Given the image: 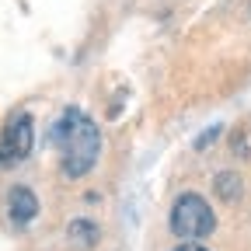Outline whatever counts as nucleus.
<instances>
[{
	"label": "nucleus",
	"instance_id": "nucleus-1",
	"mask_svg": "<svg viewBox=\"0 0 251 251\" xmlns=\"http://www.w3.org/2000/svg\"><path fill=\"white\" fill-rule=\"evenodd\" d=\"M52 143L59 147V164L67 178H84L101 153V133L80 108H67L52 126Z\"/></svg>",
	"mask_w": 251,
	"mask_h": 251
},
{
	"label": "nucleus",
	"instance_id": "nucleus-2",
	"mask_svg": "<svg viewBox=\"0 0 251 251\" xmlns=\"http://www.w3.org/2000/svg\"><path fill=\"white\" fill-rule=\"evenodd\" d=\"M171 230L181 237V241H202L216 230V216L209 209V202L196 192H185L175 199L171 206Z\"/></svg>",
	"mask_w": 251,
	"mask_h": 251
},
{
	"label": "nucleus",
	"instance_id": "nucleus-3",
	"mask_svg": "<svg viewBox=\"0 0 251 251\" xmlns=\"http://www.w3.org/2000/svg\"><path fill=\"white\" fill-rule=\"evenodd\" d=\"M31 143H35V122L28 112H14L0 129V168H18L31 153Z\"/></svg>",
	"mask_w": 251,
	"mask_h": 251
},
{
	"label": "nucleus",
	"instance_id": "nucleus-4",
	"mask_svg": "<svg viewBox=\"0 0 251 251\" xmlns=\"http://www.w3.org/2000/svg\"><path fill=\"white\" fill-rule=\"evenodd\" d=\"M7 213H11V224L14 227H28L31 220L39 216V199L28 185H14L7 192Z\"/></svg>",
	"mask_w": 251,
	"mask_h": 251
},
{
	"label": "nucleus",
	"instance_id": "nucleus-5",
	"mask_svg": "<svg viewBox=\"0 0 251 251\" xmlns=\"http://www.w3.org/2000/svg\"><path fill=\"white\" fill-rule=\"evenodd\" d=\"M67 237L77 244V248H94L98 244V237H101V230H98V224H91V220H74V224L67 227Z\"/></svg>",
	"mask_w": 251,
	"mask_h": 251
},
{
	"label": "nucleus",
	"instance_id": "nucleus-6",
	"mask_svg": "<svg viewBox=\"0 0 251 251\" xmlns=\"http://www.w3.org/2000/svg\"><path fill=\"white\" fill-rule=\"evenodd\" d=\"M213 188H216V196L224 199V202H237L241 192H244V185H241V178L234 171H220L216 181H213Z\"/></svg>",
	"mask_w": 251,
	"mask_h": 251
},
{
	"label": "nucleus",
	"instance_id": "nucleus-7",
	"mask_svg": "<svg viewBox=\"0 0 251 251\" xmlns=\"http://www.w3.org/2000/svg\"><path fill=\"white\" fill-rule=\"evenodd\" d=\"M216 136H220V126H213V129H209L206 136H199V140H196V150H202V147H209V143H213Z\"/></svg>",
	"mask_w": 251,
	"mask_h": 251
},
{
	"label": "nucleus",
	"instance_id": "nucleus-8",
	"mask_svg": "<svg viewBox=\"0 0 251 251\" xmlns=\"http://www.w3.org/2000/svg\"><path fill=\"white\" fill-rule=\"evenodd\" d=\"M175 251H206V248H202V244H196V241H185V244H181V248H175Z\"/></svg>",
	"mask_w": 251,
	"mask_h": 251
}]
</instances>
